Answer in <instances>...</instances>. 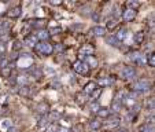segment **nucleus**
Wrapping results in <instances>:
<instances>
[{
    "label": "nucleus",
    "mask_w": 155,
    "mask_h": 132,
    "mask_svg": "<svg viewBox=\"0 0 155 132\" xmlns=\"http://www.w3.org/2000/svg\"><path fill=\"white\" fill-rule=\"evenodd\" d=\"M56 51H58V52H62L63 50H65V47H63V45H56V48H55Z\"/></svg>",
    "instance_id": "c03bdc74"
},
{
    "label": "nucleus",
    "mask_w": 155,
    "mask_h": 132,
    "mask_svg": "<svg viewBox=\"0 0 155 132\" xmlns=\"http://www.w3.org/2000/svg\"><path fill=\"white\" fill-rule=\"evenodd\" d=\"M44 72H45L47 74H51V76H55V73H56L54 69H48V68H45V69H44Z\"/></svg>",
    "instance_id": "a19ab883"
},
{
    "label": "nucleus",
    "mask_w": 155,
    "mask_h": 132,
    "mask_svg": "<svg viewBox=\"0 0 155 132\" xmlns=\"http://www.w3.org/2000/svg\"><path fill=\"white\" fill-rule=\"evenodd\" d=\"M121 109H122V103H121V102L113 101V103H111V109H108V110H110V113H111V112H114V113H118V112H119Z\"/></svg>",
    "instance_id": "b1692460"
},
{
    "label": "nucleus",
    "mask_w": 155,
    "mask_h": 132,
    "mask_svg": "<svg viewBox=\"0 0 155 132\" xmlns=\"http://www.w3.org/2000/svg\"><path fill=\"white\" fill-rule=\"evenodd\" d=\"M122 18L126 22H130V21H133V19L136 18V11H133L130 8H125L124 13H122Z\"/></svg>",
    "instance_id": "0eeeda50"
},
{
    "label": "nucleus",
    "mask_w": 155,
    "mask_h": 132,
    "mask_svg": "<svg viewBox=\"0 0 155 132\" xmlns=\"http://www.w3.org/2000/svg\"><path fill=\"white\" fill-rule=\"evenodd\" d=\"M150 89H151V83L148 80H137L135 84H133V92H136V94H143V92H148Z\"/></svg>",
    "instance_id": "f257e3e1"
},
{
    "label": "nucleus",
    "mask_w": 155,
    "mask_h": 132,
    "mask_svg": "<svg viewBox=\"0 0 155 132\" xmlns=\"http://www.w3.org/2000/svg\"><path fill=\"white\" fill-rule=\"evenodd\" d=\"M50 124H52V123L50 121V117H48V114H45V116H41V117H40V120H38V127H40V128H43V129L45 128V127H48Z\"/></svg>",
    "instance_id": "2eb2a0df"
},
{
    "label": "nucleus",
    "mask_w": 155,
    "mask_h": 132,
    "mask_svg": "<svg viewBox=\"0 0 155 132\" xmlns=\"http://www.w3.org/2000/svg\"><path fill=\"white\" fill-rule=\"evenodd\" d=\"M136 69L135 68H132V66H125L122 68L121 70V77L124 79V80H132V79H135L136 77Z\"/></svg>",
    "instance_id": "20e7f679"
},
{
    "label": "nucleus",
    "mask_w": 155,
    "mask_h": 132,
    "mask_svg": "<svg viewBox=\"0 0 155 132\" xmlns=\"http://www.w3.org/2000/svg\"><path fill=\"white\" fill-rule=\"evenodd\" d=\"M36 50L37 52H40L41 55H51L54 52V47L52 44L48 43V41H38L36 44Z\"/></svg>",
    "instance_id": "7ed1b4c3"
},
{
    "label": "nucleus",
    "mask_w": 155,
    "mask_h": 132,
    "mask_svg": "<svg viewBox=\"0 0 155 132\" xmlns=\"http://www.w3.org/2000/svg\"><path fill=\"white\" fill-rule=\"evenodd\" d=\"M96 84H99L102 87H108V85H111L113 84V80L111 79H108V77H104V79H99Z\"/></svg>",
    "instance_id": "bb28decb"
},
{
    "label": "nucleus",
    "mask_w": 155,
    "mask_h": 132,
    "mask_svg": "<svg viewBox=\"0 0 155 132\" xmlns=\"http://www.w3.org/2000/svg\"><path fill=\"white\" fill-rule=\"evenodd\" d=\"M114 37L117 39L119 43L124 41V40H126V37H128V30H126V28H121L119 30H117L115 35H114Z\"/></svg>",
    "instance_id": "1a4fd4ad"
},
{
    "label": "nucleus",
    "mask_w": 155,
    "mask_h": 132,
    "mask_svg": "<svg viewBox=\"0 0 155 132\" xmlns=\"http://www.w3.org/2000/svg\"><path fill=\"white\" fill-rule=\"evenodd\" d=\"M93 55V48L89 45H85L80 50V57L81 58H87V57H92Z\"/></svg>",
    "instance_id": "f8f14e48"
},
{
    "label": "nucleus",
    "mask_w": 155,
    "mask_h": 132,
    "mask_svg": "<svg viewBox=\"0 0 155 132\" xmlns=\"http://www.w3.org/2000/svg\"><path fill=\"white\" fill-rule=\"evenodd\" d=\"M19 94H22V95H29V94H30V88L28 87V85H24V87H21V88H19Z\"/></svg>",
    "instance_id": "72a5a7b5"
},
{
    "label": "nucleus",
    "mask_w": 155,
    "mask_h": 132,
    "mask_svg": "<svg viewBox=\"0 0 155 132\" xmlns=\"http://www.w3.org/2000/svg\"><path fill=\"white\" fill-rule=\"evenodd\" d=\"M95 89H98V84H96L95 81H89V83H87V84L84 85V94L91 95Z\"/></svg>",
    "instance_id": "9d476101"
},
{
    "label": "nucleus",
    "mask_w": 155,
    "mask_h": 132,
    "mask_svg": "<svg viewBox=\"0 0 155 132\" xmlns=\"http://www.w3.org/2000/svg\"><path fill=\"white\" fill-rule=\"evenodd\" d=\"M117 25H118V19L117 18H108L107 19V22H106V30H107V29L113 30Z\"/></svg>",
    "instance_id": "412c9836"
},
{
    "label": "nucleus",
    "mask_w": 155,
    "mask_h": 132,
    "mask_svg": "<svg viewBox=\"0 0 155 132\" xmlns=\"http://www.w3.org/2000/svg\"><path fill=\"white\" fill-rule=\"evenodd\" d=\"M61 32H62V28L58 26V28H51L50 30H48V33L50 35H56V33H61Z\"/></svg>",
    "instance_id": "c9c22d12"
},
{
    "label": "nucleus",
    "mask_w": 155,
    "mask_h": 132,
    "mask_svg": "<svg viewBox=\"0 0 155 132\" xmlns=\"http://www.w3.org/2000/svg\"><path fill=\"white\" fill-rule=\"evenodd\" d=\"M50 112V106L47 105V103H40L37 106V113L41 114V116H45V114H48Z\"/></svg>",
    "instance_id": "6ab92c4d"
},
{
    "label": "nucleus",
    "mask_w": 155,
    "mask_h": 132,
    "mask_svg": "<svg viewBox=\"0 0 155 132\" xmlns=\"http://www.w3.org/2000/svg\"><path fill=\"white\" fill-rule=\"evenodd\" d=\"M100 109V106H99V103L98 102H92L91 103V106H89V110L92 112V113H98V110Z\"/></svg>",
    "instance_id": "473e14b6"
},
{
    "label": "nucleus",
    "mask_w": 155,
    "mask_h": 132,
    "mask_svg": "<svg viewBox=\"0 0 155 132\" xmlns=\"http://www.w3.org/2000/svg\"><path fill=\"white\" fill-rule=\"evenodd\" d=\"M81 61H84L88 68H96L98 66V59L95 57H87V58H84V59H81Z\"/></svg>",
    "instance_id": "4468645a"
},
{
    "label": "nucleus",
    "mask_w": 155,
    "mask_h": 132,
    "mask_svg": "<svg viewBox=\"0 0 155 132\" xmlns=\"http://www.w3.org/2000/svg\"><path fill=\"white\" fill-rule=\"evenodd\" d=\"M106 43L108 44V45H111V47H119V41L114 37V35L113 36H107L106 37Z\"/></svg>",
    "instance_id": "4be33fe9"
},
{
    "label": "nucleus",
    "mask_w": 155,
    "mask_h": 132,
    "mask_svg": "<svg viewBox=\"0 0 155 132\" xmlns=\"http://www.w3.org/2000/svg\"><path fill=\"white\" fill-rule=\"evenodd\" d=\"M154 106H155V102H154V98H150L148 101L146 102V109L148 113H154Z\"/></svg>",
    "instance_id": "cd10ccee"
},
{
    "label": "nucleus",
    "mask_w": 155,
    "mask_h": 132,
    "mask_svg": "<svg viewBox=\"0 0 155 132\" xmlns=\"http://www.w3.org/2000/svg\"><path fill=\"white\" fill-rule=\"evenodd\" d=\"M91 32H92L95 36H98V37H102V36H104V35H106V28H104V26L96 25V26H93L92 30H91Z\"/></svg>",
    "instance_id": "ddd939ff"
},
{
    "label": "nucleus",
    "mask_w": 155,
    "mask_h": 132,
    "mask_svg": "<svg viewBox=\"0 0 155 132\" xmlns=\"http://www.w3.org/2000/svg\"><path fill=\"white\" fill-rule=\"evenodd\" d=\"M139 132H154V125L144 123V124L139 127Z\"/></svg>",
    "instance_id": "393cba45"
},
{
    "label": "nucleus",
    "mask_w": 155,
    "mask_h": 132,
    "mask_svg": "<svg viewBox=\"0 0 155 132\" xmlns=\"http://www.w3.org/2000/svg\"><path fill=\"white\" fill-rule=\"evenodd\" d=\"M121 124V118H119V116L117 114H110L104 121V128L106 129H108V131H114L115 128H118Z\"/></svg>",
    "instance_id": "f03ea898"
},
{
    "label": "nucleus",
    "mask_w": 155,
    "mask_h": 132,
    "mask_svg": "<svg viewBox=\"0 0 155 132\" xmlns=\"http://www.w3.org/2000/svg\"><path fill=\"white\" fill-rule=\"evenodd\" d=\"M29 74L32 77H34V79H40L41 76H43V70L38 69L37 66H32L30 69H29Z\"/></svg>",
    "instance_id": "dca6fc26"
},
{
    "label": "nucleus",
    "mask_w": 155,
    "mask_h": 132,
    "mask_svg": "<svg viewBox=\"0 0 155 132\" xmlns=\"http://www.w3.org/2000/svg\"><path fill=\"white\" fill-rule=\"evenodd\" d=\"M17 83L18 84H22V87H24V85H28L29 79H26V76H19L18 79H17Z\"/></svg>",
    "instance_id": "7c9ffc66"
},
{
    "label": "nucleus",
    "mask_w": 155,
    "mask_h": 132,
    "mask_svg": "<svg viewBox=\"0 0 155 132\" xmlns=\"http://www.w3.org/2000/svg\"><path fill=\"white\" fill-rule=\"evenodd\" d=\"M144 41V33L143 32H136L133 35V43L135 44H143Z\"/></svg>",
    "instance_id": "aec40b11"
},
{
    "label": "nucleus",
    "mask_w": 155,
    "mask_h": 132,
    "mask_svg": "<svg viewBox=\"0 0 155 132\" xmlns=\"http://www.w3.org/2000/svg\"><path fill=\"white\" fill-rule=\"evenodd\" d=\"M37 39L34 37V35H30V36H26L25 39V44L28 47H36V44H37Z\"/></svg>",
    "instance_id": "a211bd4d"
},
{
    "label": "nucleus",
    "mask_w": 155,
    "mask_h": 132,
    "mask_svg": "<svg viewBox=\"0 0 155 132\" xmlns=\"http://www.w3.org/2000/svg\"><path fill=\"white\" fill-rule=\"evenodd\" d=\"M139 7H140V3H139V1H128V3H126V8H130V10H133V11H136Z\"/></svg>",
    "instance_id": "c756f323"
},
{
    "label": "nucleus",
    "mask_w": 155,
    "mask_h": 132,
    "mask_svg": "<svg viewBox=\"0 0 155 132\" xmlns=\"http://www.w3.org/2000/svg\"><path fill=\"white\" fill-rule=\"evenodd\" d=\"M62 1H51V4H54V6H58V4H61Z\"/></svg>",
    "instance_id": "a18cd8bd"
},
{
    "label": "nucleus",
    "mask_w": 155,
    "mask_h": 132,
    "mask_svg": "<svg viewBox=\"0 0 155 132\" xmlns=\"http://www.w3.org/2000/svg\"><path fill=\"white\" fill-rule=\"evenodd\" d=\"M129 59L135 63V65H137V66H144V65H147V63H146V57L143 55L142 52H132L129 55Z\"/></svg>",
    "instance_id": "39448f33"
},
{
    "label": "nucleus",
    "mask_w": 155,
    "mask_h": 132,
    "mask_svg": "<svg viewBox=\"0 0 155 132\" xmlns=\"http://www.w3.org/2000/svg\"><path fill=\"white\" fill-rule=\"evenodd\" d=\"M10 127H11V121H10V120H4V123L1 124V128H3V129H4V128L8 129Z\"/></svg>",
    "instance_id": "4c0bfd02"
},
{
    "label": "nucleus",
    "mask_w": 155,
    "mask_h": 132,
    "mask_svg": "<svg viewBox=\"0 0 155 132\" xmlns=\"http://www.w3.org/2000/svg\"><path fill=\"white\" fill-rule=\"evenodd\" d=\"M113 132H129V129L125 128V127H118V128H115Z\"/></svg>",
    "instance_id": "58836bf2"
},
{
    "label": "nucleus",
    "mask_w": 155,
    "mask_h": 132,
    "mask_svg": "<svg viewBox=\"0 0 155 132\" xmlns=\"http://www.w3.org/2000/svg\"><path fill=\"white\" fill-rule=\"evenodd\" d=\"M19 48H21V43L19 41H15L14 43V50H19Z\"/></svg>",
    "instance_id": "37998d69"
},
{
    "label": "nucleus",
    "mask_w": 155,
    "mask_h": 132,
    "mask_svg": "<svg viewBox=\"0 0 155 132\" xmlns=\"http://www.w3.org/2000/svg\"><path fill=\"white\" fill-rule=\"evenodd\" d=\"M146 63L148 65L150 68H154L155 66V54L154 52H150L147 58H146Z\"/></svg>",
    "instance_id": "a878e982"
},
{
    "label": "nucleus",
    "mask_w": 155,
    "mask_h": 132,
    "mask_svg": "<svg viewBox=\"0 0 155 132\" xmlns=\"http://www.w3.org/2000/svg\"><path fill=\"white\" fill-rule=\"evenodd\" d=\"M6 50H7V44L4 41H0V57H3L6 54Z\"/></svg>",
    "instance_id": "f704fd0d"
},
{
    "label": "nucleus",
    "mask_w": 155,
    "mask_h": 132,
    "mask_svg": "<svg viewBox=\"0 0 155 132\" xmlns=\"http://www.w3.org/2000/svg\"><path fill=\"white\" fill-rule=\"evenodd\" d=\"M34 37L37 39V41H47V40H48V37H50V33H48V30L40 29V30L36 32Z\"/></svg>",
    "instance_id": "6e6552de"
},
{
    "label": "nucleus",
    "mask_w": 155,
    "mask_h": 132,
    "mask_svg": "<svg viewBox=\"0 0 155 132\" xmlns=\"http://www.w3.org/2000/svg\"><path fill=\"white\" fill-rule=\"evenodd\" d=\"M102 127H103V123H102L99 118H93L92 121L89 123V128L93 129V131H98V129H100Z\"/></svg>",
    "instance_id": "f3484780"
},
{
    "label": "nucleus",
    "mask_w": 155,
    "mask_h": 132,
    "mask_svg": "<svg viewBox=\"0 0 155 132\" xmlns=\"http://www.w3.org/2000/svg\"><path fill=\"white\" fill-rule=\"evenodd\" d=\"M100 91H102V89H100V88H98V89H95V91H93L92 94H91V95H92V98H93V99L99 96V95H100Z\"/></svg>",
    "instance_id": "ea45409f"
},
{
    "label": "nucleus",
    "mask_w": 155,
    "mask_h": 132,
    "mask_svg": "<svg viewBox=\"0 0 155 132\" xmlns=\"http://www.w3.org/2000/svg\"><path fill=\"white\" fill-rule=\"evenodd\" d=\"M21 13H22V8H21V6L13 7L11 10H8L7 17H10V18H18L19 15H21Z\"/></svg>",
    "instance_id": "9b49d317"
},
{
    "label": "nucleus",
    "mask_w": 155,
    "mask_h": 132,
    "mask_svg": "<svg viewBox=\"0 0 155 132\" xmlns=\"http://www.w3.org/2000/svg\"><path fill=\"white\" fill-rule=\"evenodd\" d=\"M44 22H45L44 19H38V21L36 19V21H30V24H29V25L33 26V28H37V26H43Z\"/></svg>",
    "instance_id": "2f4dec72"
},
{
    "label": "nucleus",
    "mask_w": 155,
    "mask_h": 132,
    "mask_svg": "<svg viewBox=\"0 0 155 132\" xmlns=\"http://www.w3.org/2000/svg\"><path fill=\"white\" fill-rule=\"evenodd\" d=\"M73 70H74L75 73H78V74H87L89 68L85 65L84 61L80 59V61H75V62L73 63Z\"/></svg>",
    "instance_id": "423d86ee"
},
{
    "label": "nucleus",
    "mask_w": 155,
    "mask_h": 132,
    "mask_svg": "<svg viewBox=\"0 0 155 132\" xmlns=\"http://www.w3.org/2000/svg\"><path fill=\"white\" fill-rule=\"evenodd\" d=\"M96 114H98V117H100V118H107L110 116V110L107 107H100Z\"/></svg>",
    "instance_id": "5701e85b"
},
{
    "label": "nucleus",
    "mask_w": 155,
    "mask_h": 132,
    "mask_svg": "<svg viewBox=\"0 0 155 132\" xmlns=\"http://www.w3.org/2000/svg\"><path fill=\"white\" fill-rule=\"evenodd\" d=\"M7 66H8V61L3 57L1 59H0V68H1V69H6Z\"/></svg>",
    "instance_id": "e433bc0d"
},
{
    "label": "nucleus",
    "mask_w": 155,
    "mask_h": 132,
    "mask_svg": "<svg viewBox=\"0 0 155 132\" xmlns=\"http://www.w3.org/2000/svg\"><path fill=\"white\" fill-rule=\"evenodd\" d=\"M56 132H70V131H69L67 128H65V127H61V128L56 129Z\"/></svg>",
    "instance_id": "79ce46f5"
},
{
    "label": "nucleus",
    "mask_w": 155,
    "mask_h": 132,
    "mask_svg": "<svg viewBox=\"0 0 155 132\" xmlns=\"http://www.w3.org/2000/svg\"><path fill=\"white\" fill-rule=\"evenodd\" d=\"M75 101H77L78 105H84V103L87 102V94H82V92L77 94L75 95Z\"/></svg>",
    "instance_id": "c85d7f7f"
}]
</instances>
